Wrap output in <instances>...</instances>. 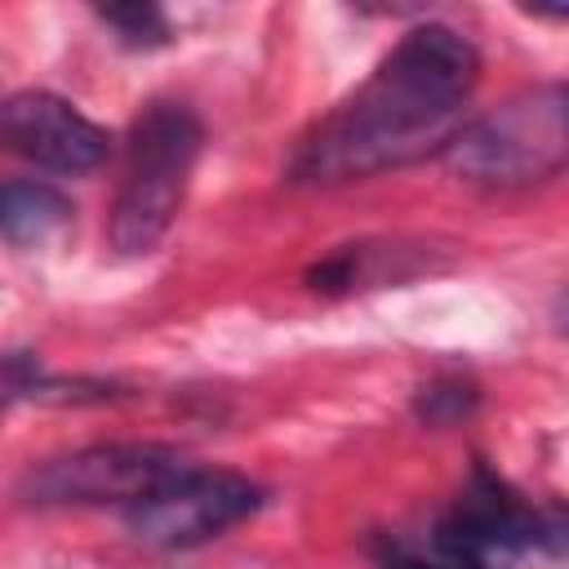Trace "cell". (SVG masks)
I'll return each mask as SVG.
<instances>
[{"label": "cell", "mask_w": 569, "mask_h": 569, "mask_svg": "<svg viewBox=\"0 0 569 569\" xmlns=\"http://www.w3.org/2000/svg\"><path fill=\"white\" fill-rule=\"evenodd\" d=\"M182 467H187L182 453L164 445H89L67 458L31 467L22 493L36 507H98V502L133 507Z\"/></svg>", "instance_id": "5b68a950"}, {"label": "cell", "mask_w": 569, "mask_h": 569, "mask_svg": "<svg viewBox=\"0 0 569 569\" xmlns=\"http://www.w3.org/2000/svg\"><path fill=\"white\" fill-rule=\"evenodd\" d=\"M382 569H485V565H471V560L445 551V547L427 533V542H391Z\"/></svg>", "instance_id": "30bf717a"}, {"label": "cell", "mask_w": 569, "mask_h": 569, "mask_svg": "<svg viewBox=\"0 0 569 569\" xmlns=\"http://www.w3.org/2000/svg\"><path fill=\"white\" fill-rule=\"evenodd\" d=\"M471 405H476V391L467 382H431L418 396V413L427 422H458L471 413Z\"/></svg>", "instance_id": "8fae6325"}, {"label": "cell", "mask_w": 569, "mask_h": 569, "mask_svg": "<svg viewBox=\"0 0 569 569\" xmlns=\"http://www.w3.org/2000/svg\"><path fill=\"white\" fill-rule=\"evenodd\" d=\"M0 142L53 173H89L107 160V129L58 93L27 89L0 102Z\"/></svg>", "instance_id": "8992f818"}, {"label": "cell", "mask_w": 569, "mask_h": 569, "mask_svg": "<svg viewBox=\"0 0 569 569\" xmlns=\"http://www.w3.org/2000/svg\"><path fill=\"white\" fill-rule=\"evenodd\" d=\"M71 222V200L49 182H0V236L9 244H44Z\"/></svg>", "instance_id": "ba28073f"}, {"label": "cell", "mask_w": 569, "mask_h": 569, "mask_svg": "<svg viewBox=\"0 0 569 569\" xmlns=\"http://www.w3.org/2000/svg\"><path fill=\"white\" fill-rule=\"evenodd\" d=\"M22 396H40V365H36V356L13 351L0 360V413Z\"/></svg>", "instance_id": "7c38bea8"}, {"label": "cell", "mask_w": 569, "mask_h": 569, "mask_svg": "<svg viewBox=\"0 0 569 569\" xmlns=\"http://www.w3.org/2000/svg\"><path fill=\"white\" fill-rule=\"evenodd\" d=\"M200 142L204 129L182 102H151L133 120L124 182L111 209V244L120 253H151L160 244L187 196Z\"/></svg>", "instance_id": "7a4b0ae2"}, {"label": "cell", "mask_w": 569, "mask_h": 569, "mask_svg": "<svg viewBox=\"0 0 569 569\" xmlns=\"http://www.w3.org/2000/svg\"><path fill=\"white\" fill-rule=\"evenodd\" d=\"M538 533H542L538 511H529V507H525L498 476H489L485 467L471 471V480H467V489L458 493V502H453V507L445 511V520L431 529V538H436L445 551H453V556H462V560H471V565H485V569H493V560L516 556L520 547L538 542Z\"/></svg>", "instance_id": "52a82bcc"}, {"label": "cell", "mask_w": 569, "mask_h": 569, "mask_svg": "<svg viewBox=\"0 0 569 569\" xmlns=\"http://www.w3.org/2000/svg\"><path fill=\"white\" fill-rule=\"evenodd\" d=\"M98 18L129 49H160L169 40V18L156 4H107V9H98Z\"/></svg>", "instance_id": "9c48e42d"}, {"label": "cell", "mask_w": 569, "mask_h": 569, "mask_svg": "<svg viewBox=\"0 0 569 569\" xmlns=\"http://www.w3.org/2000/svg\"><path fill=\"white\" fill-rule=\"evenodd\" d=\"M258 507H262V489L253 480L187 462L178 476H169L147 498L124 507V525L138 542L151 547H196L227 533Z\"/></svg>", "instance_id": "277c9868"}, {"label": "cell", "mask_w": 569, "mask_h": 569, "mask_svg": "<svg viewBox=\"0 0 569 569\" xmlns=\"http://www.w3.org/2000/svg\"><path fill=\"white\" fill-rule=\"evenodd\" d=\"M569 151V129H565V89L542 84L533 93H520L502 102L498 111L462 124L445 160L453 173L467 182L485 187H525L560 173Z\"/></svg>", "instance_id": "3957f363"}, {"label": "cell", "mask_w": 569, "mask_h": 569, "mask_svg": "<svg viewBox=\"0 0 569 569\" xmlns=\"http://www.w3.org/2000/svg\"><path fill=\"white\" fill-rule=\"evenodd\" d=\"M476 80L480 53L462 31L445 22L405 31L378 71L302 138L289 178L351 182L409 164L436 147L445 151L462 129Z\"/></svg>", "instance_id": "6da1fadb"}]
</instances>
